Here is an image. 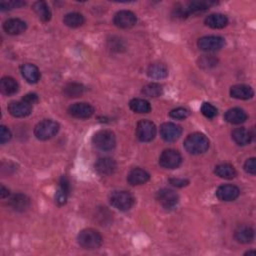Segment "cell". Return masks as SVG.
Here are the masks:
<instances>
[{
  "label": "cell",
  "mask_w": 256,
  "mask_h": 256,
  "mask_svg": "<svg viewBox=\"0 0 256 256\" xmlns=\"http://www.w3.org/2000/svg\"><path fill=\"white\" fill-rule=\"evenodd\" d=\"M184 148L190 154H201L207 151V149L209 148V140L202 133H192L188 135L184 140Z\"/></svg>",
  "instance_id": "1"
},
{
  "label": "cell",
  "mask_w": 256,
  "mask_h": 256,
  "mask_svg": "<svg viewBox=\"0 0 256 256\" xmlns=\"http://www.w3.org/2000/svg\"><path fill=\"white\" fill-rule=\"evenodd\" d=\"M77 240H78V244L83 249H87V250L98 249L103 242L101 234L93 228H86L81 230L78 234Z\"/></svg>",
  "instance_id": "2"
},
{
  "label": "cell",
  "mask_w": 256,
  "mask_h": 256,
  "mask_svg": "<svg viewBox=\"0 0 256 256\" xmlns=\"http://www.w3.org/2000/svg\"><path fill=\"white\" fill-rule=\"evenodd\" d=\"M59 131V124L51 119H44L34 128V135L38 140H48L54 137Z\"/></svg>",
  "instance_id": "3"
},
{
  "label": "cell",
  "mask_w": 256,
  "mask_h": 256,
  "mask_svg": "<svg viewBox=\"0 0 256 256\" xmlns=\"http://www.w3.org/2000/svg\"><path fill=\"white\" fill-rule=\"evenodd\" d=\"M109 201L114 208L120 211L129 210L134 204L133 196L129 193V192L124 190L112 192L109 197Z\"/></svg>",
  "instance_id": "4"
},
{
  "label": "cell",
  "mask_w": 256,
  "mask_h": 256,
  "mask_svg": "<svg viewBox=\"0 0 256 256\" xmlns=\"http://www.w3.org/2000/svg\"><path fill=\"white\" fill-rule=\"evenodd\" d=\"M92 142L100 150L108 151L115 147L116 138L114 133L110 130H100L94 134Z\"/></svg>",
  "instance_id": "5"
},
{
  "label": "cell",
  "mask_w": 256,
  "mask_h": 256,
  "mask_svg": "<svg viewBox=\"0 0 256 256\" xmlns=\"http://www.w3.org/2000/svg\"><path fill=\"white\" fill-rule=\"evenodd\" d=\"M156 126L152 121L140 120L136 126V136L142 142H150L155 138Z\"/></svg>",
  "instance_id": "6"
},
{
  "label": "cell",
  "mask_w": 256,
  "mask_h": 256,
  "mask_svg": "<svg viewBox=\"0 0 256 256\" xmlns=\"http://www.w3.org/2000/svg\"><path fill=\"white\" fill-rule=\"evenodd\" d=\"M182 157L180 153L174 149H166L159 157V164L166 169H175L180 166Z\"/></svg>",
  "instance_id": "7"
},
{
  "label": "cell",
  "mask_w": 256,
  "mask_h": 256,
  "mask_svg": "<svg viewBox=\"0 0 256 256\" xmlns=\"http://www.w3.org/2000/svg\"><path fill=\"white\" fill-rule=\"evenodd\" d=\"M225 44V41L220 36H204L201 37L198 42L197 45L198 48L206 51V52H214L219 49H221Z\"/></svg>",
  "instance_id": "8"
},
{
  "label": "cell",
  "mask_w": 256,
  "mask_h": 256,
  "mask_svg": "<svg viewBox=\"0 0 256 256\" xmlns=\"http://www.w3.org/2000/svg\"><path fill=\"white\" fill-rule=\"evenodd\" d=\"M156 199L164 208L171 209L177 205L179 197L175 191L168 188H163L157 192Z\"/></svg>",
  "instance_id": "9"
},
{
  "label": "cell",
  "mask_w": 256,
  "mask_h": 256,
  "mask_svg": "<svg viewBox=\"0 0 256 256\" xmlns=\"http://www.w3.org/2000/svg\"><path fill=\"white\" fill-rule=\"evenodd\" d=\"M181 126L172 122H165L160 127V136L166 142L176 141L181 136Z\"/></svg>",
  "instance_id": "10"
},
{
  "label": "cell",
  "mask_w": 256,
  "mask_h": 256,
  "mask_svg": "<svg viewBox=\"0 0 256 256\" xmlns=\"http://www.w3.org/2000/svg\"><path fill=\"white\" fill-rule=\"evenodd\" d=\"M136 15L129 10H120L114 15L113 18V23L117 27L123 29L133 27L136 24Z\"/></svg>",
  "instance_id": "11"
},
{
  "label": "cell",
  "mask_w": 256,
  "mask_h": 256,
  "mask_svg": "<svg viewBox=\"0 0 256 256\" xmlns=\"http://www.w3.org/2000/svg\"><path fill=\"white\" fill-rule=\"evenodd\" d=\"M68 113L74 118L78 119H86L93 115L94 108L88 103L78 102L74 103L68 108Z\"/></svg>",
  "instance_id": "12"
},
{
  "label": "cell",
  "mask_w": 256,
  "mask_h": 256,
  "mask_svg": "<svg viewBox=\"0 0 256 256\" xmlns=\"http://www.w3.org/2000/svg\"><path fill=\"white\" fill-rule=\"evenodd\" d=\"M95 171L101 176H109L115 172L117 164L111 157L99 158L94 164Z\"/></svg>",
  "instance_id": "13"
},
{
  "label": "cell",
  "mask_w": 256,
  "mask_h": 256,
  "mask_svg": "<svg viewBox=\"0 0 256 256\" xmlns=\"http://www.w3.org/2000/svg\"><path fill=\"white\" fill-rule=\"evenodd\" d=\"M9 113L17 118H23L30 115L32 105L21 99L20 101H13L8 105Z\"/></svg>",
  "instance_id": "14"
},
{
  "label": "cell",
  "mask_w": 256,
  "mask_h": 256,
  "mask_svg": "<svg viewBox=\"0 0 256 256\" xmlns=\"http://www.w3.org/2000/svg\"><path fill=\"white\" fill-rule=\"evenodd\" d=\"M240 194V190L237 186L232 184H224L218 187L216 190V196L219 200L229 202L238 198Z\"/></svg>",
  "instance_id": "15"
},
{
  "label": "cell",
  "mask_w": 256,
  "mask_h": 256,
  "mask_svg": "<svg viewBox=\"0 0 256 256\" xmlns=\"http://www.w3.org/2000/svg\"><path fill=\"white\" fill-rule=\"evenodd\" d=\"M26 23L19 18H9L3 23L4 31L9 35H18L26 30Z\"/></svg>",
  "instance_id": "16"
},
{
  "label": "cell",
  "mask_w": 256,
  "mask_h": 256,
  "mask_svg": "<svg viewBox=\"0 0 256 256\" xmlns=\"http://www.w3.org/2000/svg\"><path fill=\"white\" fill-rule=\"evenodd\" d=\"M149 179H150V175L146 171V170L142 168H134L127 175V181L130 185L136 186V185H142L146 183Z\"/></svg>",
  "instance_id": "17"
},
{
  "label": "cell",
  "mask_w": 256,
  "mask_h": 256,
  "mask_svg": "<svg viewBox=\"0 0 256 256\" xmlns=\"http://www.w3.org/2000/svg\"><path fill=\"white\" fill-rule=\"evenodd\" d=\"M230 95L233 98L240 100L251 99L254 95L253 89L246 84H237L230 88Z\"/></svg>",
  "instance_id": "18"
},
{
  "label": "cell",
  "mask_w": 256,
  "mask_h": 256,
  "mask_svg": "<svg viewBox=\"0 0 256 256\" xmlns=\"http://www.w3.org/2000/svg\"><path fill=\"white\" fill-rule=\"evenodd\" d=\"M21 74H22L23 78L31 84L37 83L40 79V71L38 67L34 64L31 63H25L23 65H21L20 67Z\"/></svg>",
  "instance_id": "19"
},
{
  "label": "cell",
  "mask_w": 256,
  "mask_h": 256,
  "mask_svg": "<svg viewBox=\"0 0 256 256\" xmlns=\"http://www.w3.org/2000/svg\"><path fill=\"white\" fill-rule=\"evenodd\" d=\"M234 238L237 242L242 244L250 243L254 239V230L252 227L247 225L239 226L234 232Z\"/></svg>",
  "instance_id": "20"
},
{
  "label": "cell",
  "mask_w": 256,
  "mask_h": 256,
  "mask_svg": "<svg viewBox=\"0 0 256 256\" xmlns=\"http://www.w3.org/2000/svg\"><path fill=\"white\" fill-rule=\"evenodd\" d=\"M205 24L213 29H221L228 24V18L220 13L211 14L205 18Z\"/></svg>",
  "instance_id": "21"
},
{
  "label": "cell",
  "mask_w": 256,
  "mask_h": 256,
  "mask_svg": "<svg viewBox=\"0 0 256 256\" xmlns=\"http://www.w3.org/2000/svg\"><path fill=\"white\" fill-rule=\"evenodd\" d=\"M9 205L11 208H13L15 211L23 212L27 210L30 207V199L24 195V194H15L13 195L9 200Z\"/></svg>",
  "instance_id": "22"
},
{
  "label": "cell",
  "mask_w": 256,
  "mask_h": 256,
  "mask_svg": "<svg viewBox=\"0 0 256 256\" xmlns=\"http://www.w3.org/2000/svg\"><path fill=\"white\" fill-rule=\"evenodd\" d=\"M252 133L244 127L236 128V129L232 131V139L234 140V142L240 146H245L249 144L252 140Z\"/></svg>",
  "instance_id": "23"
},
{
  "label": "cell",
  "mask_w": 256,
  "mask_h": 256,
  "mask_svg": "<svg viewBox=\"0 0 256 256\" xmlns=\"http://www.w3.org/2000/svg\"><path fill=\"white\" fill-rule=\"evenodd\" d=\"M225 120L231 124H241L247 120V114L241 108H231L226 111Z\"/></svg>",
  "instance_id": "24"
},
{
  "label": "cell",
  "mask_w": 256,
  "mask_h": 256,
  "mask_svg": "<svg viewBox=\"0 0 256 256\" xmlns=\"http://www.w3.org/2000/svg\"><path fill=\"white\" fill-rule=\"evenodd\" d=\"M0 90L4 95H13L18 91V83L14 78L5 76L0 80Z\"/></svg>",
  "instance_id": "25"
},
{
  "label": "cell",
  "mask_w": 256,
  "mask_h": 256,
  "mask_svg": "<svg viewBox=\"0 0 256 256\" xmlns=\"http://www.w3.org/2000/svg\"><path fill=\"white\" fill-rule=\"evenodd\" d=\"M147 75L152 79H163L168 76V69L162 63H152L147 68Z\"/></svg>",
  "instance_id": "26"
},
{
  "label": "cell",
  "mask_w": 256,
  "mask_h": 256,
  "mask_svg": "<svg viewBox=\"0 0 256 256\" xmlns=\"http://www.w3.org/2000/svg\"><path fill=\"white\" fill-rule=\"evenodd\" d=\"M214 172L217 176L223 179H233L237 175L235 168L228 163H222V164L217 165L215 167Z\"/></svg>",
  "instance_id": "27"
},
{
  "label": "cell",
  "mask_w": 256,
  "mask_h": 256,
  "mask_svg": "<svg viewBox=\"0 0 256 256\" xmlns=\"http://www.w3.org/2000/svg\"><path fill=\"white\" fill-rule=\"evenodd\" d=\"M85 22L84 16L78 12L67 13L63 18V23L70 28H77Z\"/></svg>",
  "instance_id": "28"
},
{
  "label": "cell",
  "mask_w": 256,
  "mask_h": 256,
  "mask_svg": "<svg viewBox=\"0 0 256 256\" xmlns=\"http://www.w3.org/2000/svg\"><path fill=\"white\" fill-rule=\"evenodd\" d=\"M129 107L132 111L136 113H149L151 110L150 103L147 100L142 99V98H134L129 102Z\"/></svg>",
  "instance_id": "29"
},
{
  "label": "cell",
  "mask_w": 256,
  "mask_h": 256,
  "mask_svg": "<svg viewBox=\"0 0 256 256\" xmlns=\"http://www.w3.org/2000/svg\"><path fill=\"white\" fill-rule=\"evenodd\" d=\"M33 10L37 14L40 20L43 22H47L51 19V12L46 2L44 1H37L33 4Z\"/></svg>",
  "instance_id": "30"
},
{
  "label": "cell",
  "mask_w": 256,
  "mask_h": 256,
  "mask_svg": "<svg viewBox=\"0 0 256 256\" xmlns=\"http://www.w3.org/2000/svg\"><path fill=\"white\" fill-rule=\"evenodd\" d=\"M63 92L67 97H79L84 92V86L80 83L70 82L63 87Z\"/></svg>",
  "instance_id": "31"
},
{
  "label": "cell",
  "mask_w": 256,
  "mask_h": 256,
  "mask_svg": "<svg viewBox=\"0 0 256 256\" xmlns=\"http://www.w3.org/2000/svg\"><path fill=\"white\" fill-rule=\"evenodd\" d=\"M142 93L147 97H158L163 93V87L159 83H149L143 87Z\"/></svg>",
  "instance_id": "32"
},
{
  "label": "cell",
  "mask_w": 256,
  "mask_h": 256,
  "mask_svg": "<svg viewBox=\"0 0 256 256\" xmlns=\"http://www.w3.org/2000/svg\"><path fill=\"white\" fill-rule=\"evenodd\" d=\"M200 110H201V113H202L205 117H207V118H209V119L214 118V117L217 115V113H218L217 108L215 107V106H213L212 104L207 103V102H205V103L202 104Z\"/></svg>",
  "instance_id": "33"
},
{
  "label": "cell",
  "mask_w": 256,
  "mask_h": 256,
  "mask_svg": "<svg viewBox=\"0 0 256 256\" xmlns=\"http://www.w3.org/2000/svg\"><path fill=\"white\" fill-rule=\"evenodd\" d=\"M169 116L173 118V119L182 120V119H185L189 116V110L186 109V108H183V107H178V108H175V109L170 111Z\"/></svg>",
  "instance_id": "34"
},
{
  "label": "cell",
  "mask_w": 256,
  "mask_h": 256,
  "mask_svg": "<svg viewBox=\"0 0 256 256\" xmlns=\"http://www.w3.org/2000/svg\"><path fill=\"white\" fill-rule=\"evenodd\" d=\"M25 2L23 1H2L0 3V9L1 10H11L14 8H19L21 6H24Z\"/></svg>",
  "instance_id": "35"
},
{
  "label": "cell",
  "mask_w": 256,
  "mask_h": 256,
  "mask_svg": "<svg viewBox=\"0 0 256 256\" xmlns=\"http://www.w3.org/2000/svg\"><path fill=\"white\" fill-rule=\"evenodd\" d=\"M244 170L247 173L252 174V175H254L256 173V159L254 157L249 158L245 161Z\"/></svg>",
  "instance_id": "36"
},
{
  "label": "cell",
  "mask_w": 256,
  "mask_h": 256,
  "mask_svg": "<svg viewBox=\"0 0 256 256\" xmlns=\"http://www.w3.org/2000/svg\"><path fill=\"white\" fill-rule=\"evenodd\" d=\"M11 139V132L4 125L0 127V143L4 144Z\"/></svg>",
  "instance_id": "37"
},
{
  "label": "cell",
  "mask_w": 256,
  "mask_h": 256,
  "mask_svg": "<svg viewBox=\"0 0 256 256\" xmlns=\"http://www.w3.org/2000/svg\"><path fill=\"white\" fill-rule=\"evenodd\" d=\"M68 193H66L65 191L62 190L61 188L58 189V191L56 192V195H55V201L57 202L58 205H63L66 203L67 197H68Z\"/></svg>",
  "instance_id": "38"
},
{
  "label": "cell",
  "mask_w": 256,
  "mask_h": 256,
  "mask_svg": "<svg viewBox=\"0 0 256 256\" xmlns=\"http://www.w3.org/2000/svg\"><path fill=\"white\" fill-rule=\"evenodd\" d=\"M22 100H24V101H26L27 103L33 105V104H35L36 102H38V96H37L35 93H28V94H26V95L22 98Z\"/></svg>",
  "instance_id": "39"
},
{
  "label": "cell",
  "mask_w": 256,
  "mask_h": 256,
  "mask_svg": "<svg viewBox=\"0 0 256 256\" xmlns=\"http://www.w3.org/2000/svg\"><path fill=\"white\" fill-rule=\"evenodd\" d=\"M170 184L173 185V186H176V187H183L185 185L188 184V180H185V179H179V178H176V179H170L169 180Z\"/></svg>",
  "instance_id": "40"
},
{
  "label": "cell",
  "mask_w": 256,
  "mask_h": 256,
  "mask_svg": "<svg viewBox=\"0 0 256 256\" xmlns=\"http://www.w3.org/2000/svg\"><path fill=\"white\" fill-rule=\"evenodd\" d=\"M1 198H6L9 195V190L7 188H5L3 185H1Z\"/></svg>",
  "instance_id": "41"
},
{
  "label": "cell",
  "mask_w": 256,
  "mask_h": 256,
  "mask_svg": "<svg viewBox=\"0 0 256 256\" xmlns=\"http://www.w3.org/2000/svg\"><path fill=\"white\" fill-rule=\"evenodd\" d=\"M256 254V252L254 251V250H249V251H247L246 253H245V255H255Z\"/></svg>",
  "instance_id": "42"
}]
</instances>
